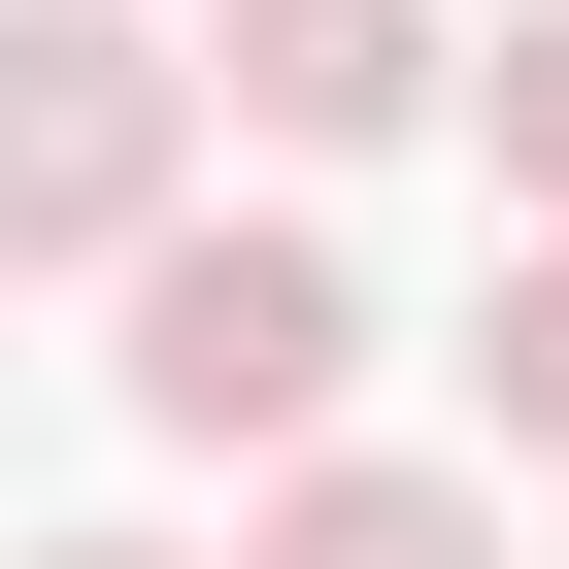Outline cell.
I'll use <instances>...</instances> for the list:
<instances>
[{
	"label": "cell",
	"instance_id": "6da1fadb",
	"mask_svg": "<svg viewBox=\"0 0 569 569\" xmlns=\"http://www.w3.org/2000/svg\"><path fill=\"white\" fill-rule=\"evenodd\" d=\"M336 402H369V268L268 234V201H234V234L168 201V234H134V436H168V469H302Z\"/></svg>",
	"mask_w": 569,
	"mask_h": 569
},
{
	"label": "cell",
	"instance_id": "8992f818",
	"mask_svg": "<svg viewBox=\"0 0 569 569\" xmlns=\"http://www.w3.org/2000/svg\"><path fill=\"white\" fill-rule=\"evenodd\" d=\"M469 101H502V201L569 234V0H502V68H469Z\"/></svg>",
	"mask_w": 569,
	"mask_h": 569
},
{
	"label": "cell",
	"instance_id": "52a82bcc",
	"mask_svg": "<svg viewBox=\"0 0 569 569\" xmlns=\"http://www.w3.org/2000/svg\"><path fill=\"white\" fill-rule=\"evenodd\" d=\"M34 569H168V536H34Z\"/></svg>",
	"mask_w": 569,
	"mask_h": 569
},
{
	"label": "cell",
	"instance_id": "3957f363",
	"mask_svg": "<svg viewBox=\"0 0 569 569\" xmlns=\"http://www.w3.org/2000/svg\"><path fill=\"white\" fill-rule=\"evenodd\" d=\"M436 68H469L436 0H201V101H234V134H302V168H369Z\"/></svg>",
	"mask_w": 569,
	"mask_h": 569
},
{
	"label": "cell",
	"instance_id": "277c9868",
	"mask_svg": "<svg viewBox=\"0 0 569 569\" xmlns=\"http://www.w3.org/2000/svg\"><path fill=\"white\" fill-rule=\"evenodd\" d=\"M234 569H502V469H369V436H302Z\"/></svg>",
	"mask_w": 569,
	"mask_h": 569
},
{
	"label": "cell",
	"instance_id": "5b68a950",
	"mask_svg": "<svg viewBox=\"0 0 569 569\" xmlns=\"http://www.w3.org/2000/svg\"><path fill=\"white\" fill-rule=\"evenodd\" d=\"M469 402H502V469H569V234H536L502 302H469Z\"/></svg>",
	"mask_w": 569,
	"mask_h": 569
},
{
	"label": "cell",
	"instance_id": "7a4b0ae2",
	"mask_svg": "<svg viewBox=\"0 0 569 569\" xmlns=\"http://www.w3.org/2000/svg\"><path fill=\"white\" fill-rule=\"evenodd\" d=\"M168 168H201V68L134 0H0V268H134Z\"/></svg>",
	"mask_w": 569,
	"mask_h": 569
}]
</instances>
